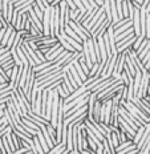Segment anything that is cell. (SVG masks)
<instances>
[{"mask_svg":"<svg viewBox=\"0 0 150 154\" xmlns=\"http://www.w3.org/2000/svg\"><path fill=\"white\" fill-rule=\"evenodd\" d=\"M56 92L59 93V96H60L61 98H65V97H68V96H69V93H66V92L61 88V84H60V85L56 88Z\"/></svg>","mask_w":150,"mask_h":154,"instance_id":"cell-26","label":"cell"},{"mask_svg":"<svg viewBox=\"0 0 150 154\" xmlns=\"http://www.w3.org/2000/svg\"><path fill=\"white\" fill-rule=\"evenodd\" d=\"M2 143H3V146H4V150H5V154H12L14 152H12V149H11V146H9V143H8V141L7 138H5V134L2 137Z\"/></svg>","mask_w":150,"mask_h":154,"instance_id":"cell-15","label":"cell"},{"mask_svg":"<svg viewBox=\"0 0 150 154\" xmlns=\"http://www.w3.org/2000/svg\"><path fill=\"white\" fill-rule=\"evenodd\" d=\"M104 7V12H105V16H106L108 19H110L112 20V11H110V2L109 0H104L103 4H101Z\"/></svg>","mask_w":150,"mask_h":154,"instance_id":"cell-13","label":"cell"},{"mask_svg":"<svg viewBox=\"0 0 150 154\" xmlns=\"http://www.w3.org/2000/svg\"><path fill=\"white\" fill-rule=\"evenodd\" d=\"M149 49H150V38H149L148 44H146V45H145V48H143V49L141 51V52H139L138 54H137V56H138V59H139V60H142L143 57H145V54L149 52Z\"/></svg>","mask_w":150,"mask_h":154,"instance_id":"cell-24","label":"cell"},{"mask_svg":"<svg viewBox=\"0 0 150 154\" xmlns=\"http://www.w3.org/2000/svg\"><path fill=\"white\" fill-rule=\"evenodd\" d=\"M60 2H61V0H51V2H49V5H51V7H55V5H59Z\"/></svg>","mask_w":150,"mask_h":154,"instance_id":"cell-34","label":"cell"},{"mask_svg":"<svg viewBox=\"0 0 150 154\" xmlns=\"http://www.w3.org/2000/svg\"><path fill=\"white\" fill-rule=\"evenodd\" d=\"M36 136H37V140H39V142H40L41 147H43L44 153H49V146H48L47 141H45V138H44V136H43V131L39 130V133H37Z\"/></svg>","mask_w":150,"mask_h":154,"instance_id":"cell-9","label":"cell"},{"mask_svg":"<svg viewBox=\"0 0 150 154\" xmlns=\"http://www.w3.org/2000/svg\"><path fill=\"white\" fill-rule=\"evenodd\" d=\"M110 24H112V20H110V19H108V17H106V19L104 20V23L101 24L100 27H98L97 29H96V31L93 32V35H92V36H93V37H100V36H103V35L105 33V31L108 29V27H109Z\"/></svg>","mask_w":150,"mask_h":154,"instance_id":"cell-4","label":"cell"},{"mask_svg":"<svg viewBox=\"0 0 150 154\" xmlns=\"http://www.w3.org/2000/svg\"><path fill=\"white\" fill-rule=\"evenodd\" d=\"M73 3H75V4H76V7H77L78 9H81V11H82V9H87V8L84 7V5H82V3L80 2V0H73Z\"/></svg>","mask_w":150,"mask_h":154,"instance_id":"cell-31","label":"cell"},{"mask_svg":"<svg viewBox=\"0 0 150 154\" xmlns=\"http://www.w3.org/2000/svg\"><path fill=\"white\" fill-rule=\"evenodd\" d=\"M32 138H33V146H35V149H36L37 154H44V150H43V147H41V145H40L39 140H37V136H33Z\"/></svg>","mask_w":150,"mask_h":154,"instance_id":"cell-16","label":"cell"},{"mask_svg":"<svg viewBox=\"0 0 150 154\" xmlns=\"http://www.w3.org/2000/svg\"><path fill=\"white\" fill-rule=\"evenodd\" d=\"M132 101H133V104H134V105H136V106H137V108H138V109H139V110H142V112H143V113H146V114H148V116H150V109H149L148 106H145V105H143V104H142L141 98H138V97H136V96H134V97H133V98H132Z\"/></svg>","mask_w":150,"mask_h":154,"instance_id":"cell-7","label":"cell"},{"mask_svg":"<svg viewBox=\"0 0 150 154\" xmlns=\"http://www.w3.org/2000/svg\"><path fill=\"white\" fill-rule=\"evenodd\" d=\"M12 57V54H11V51H7V52H4L3 54H0V65H2V64H4L5 61H7V60H9Z\"/></svg>","mask_w":150,"mask_h":154,"instance_id":"cell-23","label":"cell"},{"mask_svg":"<svg viewBox=\"0 0 150 154\" xmlns=\"http://www.w3.org/2000/svg\"><path fill=\"white\" fill-rule=\"evenodd\" d=\"M15 36H16V29L12 31V33L9 35V38H8V41H7V48H11L12 47V43H14V40H15Z\"/></svg>","mask_w":150,"mask_h":154,"instance_id":"cell-29","label":"cell"},{"mask_svg":"<svg viewBox=\"0 0 150 154\" xmlns=\"http://www.w3.org/2000/svg\"><path fill=\"white\" fill-rule=\"evenodd\" d=\"M149 136H150V124L148 122V124H146L145 130H143V133H142V136H141V138H139V141L137 142V149H138V152H139V149L143 146V143L146 142V140L149 138Z\"/></svg>","mask_w":150,"mask_h":154,"instance_id":"cell-5","label":"cell"},{"mask_svg":"<svg viewBox=\"0 0 150 154\" xmlns=\"http://www.w3.org/2000/svg\"><path fill=\"white\" fill-rule=\"evenodd\" d=\"M141 61H142V64H143V66H145V68L148 69V68H149V65H150V49H149V52L145 54V57H143Z\"/></svg>","mask_w":150,"mask_h":154,"instance_id":"cell-25","label":"cell"},{"mask_svg":"<svg viewBox=\"0 0 150 154\" xmlns=\"http://www.w3.org/2000/svg\"><path fill=\"white\" fill-rule=\"evenodd\" d=\"M97 41H98V48H100V53H101V60L108 59L106 48H105V44H104V38H103V36L97 37Z\"/></svg>","mask_w":150,"mask_h":154,"instance_id":"cell-8","label":"cell"},{"mask_svg":"<svg viewBox=\"0 0 150 154\" xmlns=\"http://www.w3.org/2000/svg\"><path fill=\"white\" fill-rule=\"evenodd\" d=\"M88 43V51H89V54H90V59L92 61L96 63V52H94V47H93V40H92V37H89L87 40Z\"/></svg>","mask_w":150,"mask_h":154,"instance_id":"cell-12","label":"cell"},{"mask_svg":"<svg viewBox=\"0 0 150 154\" xmlns=\"http://www.w3.org/2000/svg\"><path fill=\"white\" fill-rule=\"evenodd\" d=\"M64 51V47L63 45H60V47H57L56 49H53V52H51L49 54H45V57H47V60H49V61H53V60L56 59L57 56H59L60 53H61Z\"/></svg>","mask_w":150,"mask_h":154,"instance_id":"cell-10","label":"cell"},{"mask_svg":"<svg viewBox=\"0 0 150 154\" xmlns=\"http://www.w3.org/2000/svg\"><path fill=\"white\" fill-rule=\"evenodd\" d=\"M80 12H81V9H78V8H76V9H71V8H69V19L76 21V19L78 17Z\"/></svg>","mask_w":150,"mask_h":154,"instance_id":"cell-21","label":"cell"},{"mask_svg":"<svg viewBox=\"0 0 150 154\" xmlns=\"http://www.w3.org/2000/svg\"><path fill=\"white\" fill-rule=\"evenodd\" d=\"M8 81H9V77L5 75L4 69L0 66V82H8Z\"/></svg>","mask_w":150,"mask_h":154,"instance_id":"cell-27","label":"cell"},{"mask_svg":"<svg viewBox=\"0 0 150 154\" xmlns=\"http://www.w3.org/2000/svg\"><path fill=\"white\" fill-rule=\"evenodd\" d=\"M94 2H96V3H97V4H98V5H101V4H103V2H104V0H94Z\"/></svg>","mask_w":150,"mask_h":154,"instance_id":"cell-36","label":"cell"},{"mask_svg":"<svg viewBox=\"0 0 150 154\" xmlns=\"http://www.w3.org/2000/svg\"><path fill=\"white\" fill-rule=\"evenodd\" d=\"M103 145H104V153H103V154H110L109 145H108V141H106V138H105V137H104V140H103Z\"/></svg>","mask_w":150,"mask_h":154,"instance_id":"cell-30","label":"cell"},{"mask_svg":"<svg viewBox=\"0 0 150 154\" xmlns=\"http://www.w3.org/2000/svg\"><path fill=\"white\" fill-rule=\"evenodd\" d=\"M124 65H125V52H121L118 53V56L116 59L114 69H113V73H112V76L114 79H121V72L124 70Z\"/></svg>","mask_w":150,"mask_h":154,"instance_id":"cell-2","label":"cell"},{"mask_svg":"<svg viewBox=\"0 0 150 154\" xmlns=\"http://www.w3.org/2000/svg\"><path fill=\"white\" fill-rule=\"evenodd\" d=\"M132 143H134V142H133V140H126L125 142H121L120 145L116 147V153H118L120 150H122V149H125V147L130 146V145H132Z\"/></svg>","mask_w":150,"mask_h":154,"instance_id":"cell-20","label":"cell"},{"mask_svg":"<svg viewBox=\"0 0 150 154\" xmlns=\"http://www.w3.org/2000/svg\"><path fill=\"white\" fill-rule=\"evenodd\" d=\"M114 80H117V79H114L113 76L106 77V79L103 80V81H101V82H98V84L96 85V86H93V88H92V89H89V92H90V93H94V94H98V93H100L101 91H104V89L106 88L108 85H110L112 82L114 81Z\"/></svg>","mask_w":150,"mask_h":154,"instance_id":"cell-3","label":"cell"},{"mask_svg":"<svg viewBox=\"0 0 150 154\" xmlns=\"http://www.w3.org/2000/svg\"><path fill=\"white\" fill-rule=\"evenodd\" d=\"M121 8H122L124 17H129V7H127V2H126V0H122V2H121Z\"/></svg>","mask_w":150,"mask_h":154,"instance_id":"cell-22","label":"cell"},{"mask_svg":"<svg viewBox=\"0 0 150 154\" xmlns=\"http://www.w3.org/2000/svg\"><path fill=\"white\" fill-rule=\"evenodd\" d=\"M110 140H112V143H113L114 149L120 145V138H118V134L116 131H110Z\"/></svg>","mask_w":150,"mask_h":154,"instance_id":"cell-17","label":"cell"},{"mask_svg":"<svg viewBox=\"0 0 150 154\" xmlns=\"http://www.w3.org/2000/svg\"><path fill=\"white\" fill-rule=\"evenodd\" d=\"M11 54H12V59H14V61L16 65H23V63H21V60H20V57H19V54L16 53V49L15 48H11Z\"/></svg>","mask_w":150,"mask_h":154,"instance_id":"cell-18","label":"cell"},{"mask_svg":"<svg viewBox=\"0 0 150 154\" xmlns=\"http://www.w3.org/2000/svg\"><path fill=\"white\" fill-rule=\"evenodd\" d=\"M68 24L71 25L72 29L75 31L76 33H77L78 36L82 38V40H88L89 37H92L90 32H89V29H88L87 27H85L84 24L77 23V21H75V20H69V21H68Z\"/></svg>","mask_w":150,"mask_h":154,"instance_id":"cell-1","label":"cell"},{"mask_svg":"<svg viewBox=\"0 0 150 154\" xmlns=\"http://www.w3.org/2000/svg\"><path fill=\"white\" fill-rule=\"evenodd\" d=\"M121 100H127V88H126V85L122 88V97H121Z\"/></svg>","mask_w":150,"mask_h":154,"instance_id":"cell-32","label":"cell"},{"mask_svg":"<svg viewBox=\"0 0 150 154\" xmlns=\"http://www.w3.org/2000/svg\"><path fill=\"white\" fill-rule=\"evenodd\" d=\"M80 2L82 3V5H84L85 8L87 9H90V8H93V7H90V5H89V3H88V0H80Z\"/></svg>","mask_w":150,"mask_h":154,"instance_id":"cell-33","label":"cell"},{"mask_svg":"<svg viewBox=\"0 0 150 154\" xmlns=\"http://www.w3.org/2000/svg\"><path fill=\"white\" fill-rule=\"evenodd\" d=\"M87 141H88V146L90 147V149H92V150H93V152L96 153V149H97V143H96L94 141L92 140L89 136H87Z\"/></svg>","mask_w":150,"mask_h":154,"instance_id":"cell-28","label":"cell"},{"mask_svg":"<svg viewBox=\"0 0 150 154\" xmlns=\"http://www.w3.org/2000/svg\"><path fill=\"white\" fill-rule=\"evenodd\" d=\"M149 150H150V136H149V138L146 140V142L143 143V146L139 149L138 153H141V154H149Z\"/></svg>","mask_w":150,"mask_h":154,"instance_id":"cell-19","label":"cell"},{"mask_svg":"<svg viewBox=\"0 0 150 154\" xmlns=\"http://www.w3.org/2000/svg\"><path fill=\"white\" fill-rule=\"evenodd\" d=\"M101 105H103V102L96 98V101H94V108H93V114H92V120H93V121H100Z\"/></svg>","mask_w":150,"mask_h":154,"instance_id":"cell-6","label":"cell"},{"mask_svg":"<svg viewBox=\"0 0 150 154\" xmlns=\"http://www.w3.org/2000/svg\"><path fill=\"white\" fill-rule=\"evenodd\" d=\"M51 65H53V61L47 60V61H43V63L37 64V65L32 66V69H33L35 72H39V70H43V69H45V68H48V66H51Z\"/></svg>","mask_w":150,"mask_h":154,"instance_id":"cell-11","label":"cell"},{"mask_svg":"<svg viewBox=\"0 0 150 154\" xmlns=\"http://www.w3.org/2000/svg\"><path fill=\"white\" fill-rule=\"evenodd\" d=\"M132 2H136V3H138V4H141V5H142L143 0H132Z\"/></svg>","mask_w":150,"mask_h":154,"instance_id":"cell-35","label":"cell"},{"mask_svg":"<svg viewBox=\"0 0 150 154\" xmlns=\"http://www.w3.org/2000/svg\"><path fill=\"white\" fill-rule=\"evenodd\" d=\"M16 49V53L19 54V57H20V60H21V63H23V65L24 64H29L28 63V60H27V57H25V54H24V52H23V49H21V47L20 45H17L15 48Z\"/></svg>","mask_w":150,"mask_h":154,"instance_id":"cell-14","label":"cell"}]
</instances>
